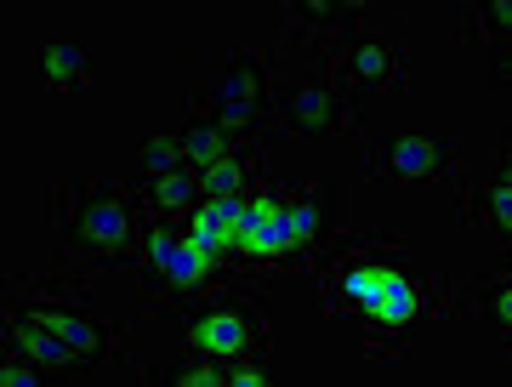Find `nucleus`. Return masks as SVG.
Returning <instances> with one entry per match:
<instances>
[{"instance_id":"0eeeda50","label":"nucleus","mask_w":512,"mask_h":387,"mask_svg":"<svg viewBox=\"0 0 512 387\" xmlns=\"http://www.w3.org/2000/svg\"><path fill=\"white\" fill-rule=\"evenodd\" d=\"M23 314L40 319V325H52V331L80 353V365H109V359H114V331L97 314H86V302H80V296L40 291V296H29V308H23Z\"/></svg>"},{"instance_id":"423d86ee","label":"nucleus","mask_w":512,"mask_h":387,"mask_svg":"<svg viewBox=\"0 0 512 387\" xmlns=\"http://www.w3.org/2000/svg\"><path fill=\"white\" fill-rule=\"evenodd\" d=\"M205 103H211V120L222 126V137L239 148V137H251L262 126V109H268V63L256 52H234L228 74H222V92Z\"/></svg>"},{"instance_id":"9d476101","label":"nucleus","mask_w":512,"mask_h":387,"mask_svg":"<svg viewBox=\"0 0 512 387\" xmlns=\"http://www.w3.org/2000/svg\"><path fill=\"white\" fill-rule=\"evenodd\" d=\"M336 92H348V86H359V92H382V86H399L404 80V52L399 46H382V40H365V46H348V52H336Z\"/></svg>"},{"instance_id":"4468645a","label":"nucleus","mask_w":512,"mask_h":387,"mask_svg":"<svg viewBox=\"0 0 512 387\" xmlns=\"http://www.w3.org/2000/svg\"><path fill=\"white\" fill-rule=\"evenodd\" d=\"M183 154H188V166L194 171H211V166H222V160L234 154V143L222 137V126L211 120V114H194L188 131H183Z\"/></svg>"},{"instance_id":"a211bd4d","label":"nucleus","mask_w":512,"mask_h":387,"mask_svg":"<svg viewBox=\"0 0 512 387\" xmlns=\"http://www.w3.org/2000/svg\"><path fill=\"white\" fill-rule=\"evenodd\" d=\"M256 171V160H245V154H228V160H222V166H211V171H200V200H228V194H234L239 183H245V177H251Z\"/></svg>"},{"instance_id":"6ab92c4d","label":"nucleus","mask_w":512,"mask_h":387,"mask_svg":"<svg viewBox=\"0 0 512 387\" xmlns=\"http://www.w3.org/2000/svg\"><path fill=\"white\" fill-rule=\"evenodd\" d=\"M478 314L495 325V336H512V279L507 274H490L478 285Z\"/></svg>"},{"instance_id":"20e7f679","label":"nucleus","mask_w":512,"mask_h":387,"mask_svg":"<svg viewBox=\"0 0 512 387\" xmlns=\"http://www.w3.org/2000/svg\"><path fill=\"white\" fill-rule=\"evenodd\" d=\"M177 314H183V325H188V348L211 353V359H222V365L251 359V353L268 342L262 308L245 302V296H188Z\"/></svg>"},{"instance_id":"6e6552de","label":"nucleus","mask_w":512,"mask_h":387,"mask_svg":"<svg viewBox=\"0 0 512 387\" xmlns=\"http://www.w3.org/2000/svg\"><path fill=\"white\" fill-rule=\"evenodd\" d=\"M456 154L450 143H427V137H387L370 148V177H393V183H439L450 177Z\"/></svg>"},{"instance_id":"f03ea898","label":"nucleus","mask_w":512,"mask_h":387,"mask_svg":"<svg viewBox=\"0 0 512 387\" xmlns=\"http://www.w3.org/2000/svg\"><path fill=\"white\" fill-rule=\"evenodd\" d=\"M319 291L336 319L365 325L370 353H404L410 336L439 308V279L427 274L410 245L376 240V245H342L319 268Z\"/></svg>"},{"instance_id":"2eb2a0df","label":"nucleus","mask_w":512,"mask_h":387,"mask_svg":"<svg viewBox=\"0 0 512 387\" xmlns=\"http://www.w3.org/2000/svg\"><path fill=\"white\" fill-rule=\"evenodd\" d=\"M291 12V23L302 29V35H336V29H348L353 12L359 6H342V0H308V6H285Z\"/></svg>"},{"instance_id":"aec40b11","label":"nucleus","mask_w":512,"mask_h":387,"mask_svg":"<svg viewBox=\"0 0 512 387\" xmlns=\"http://www.w3.org/2000/svg\"><path fill=\"white\" fill-rule=\"evenodd\" d=\"M46 80H52L57 92L80 86V80H86V52L69 46V40H52V46H46Z\"/></svg>"},{"instance_id":"f8f14e48","label":"nucleus","mask_w":512,"mask_h":387,"mask_svg":"<svg viewBox=\"0 0 512 387\" xmlns=\"http://www.w3.org/2000/svg\"><path fill=\"white\" fill-rule=\"evenodd\" d=\"M12 348H23L29 359H40V365H52V370H69L80 365V353L63 342V336L52 331V325H40V319H29L23 308H12Z\"/></svg>"},{"instance_id":"f3484780","label":"nucleus","mask_w":512,"mask_h":387,"mask_svg":"<svg viewBox=\"0 0 512 387\" xmlns=\"http://www.w3.org/2000/svg\"><path fill=\"white\" fill-rule=\"evenodd\" d=\"M160 382H177V387H228V365H222V359H211V353H194V359L165 365Z\"/></svg>"},{"instance_id":"4be33fe9","label":"nucleus","mask_w":512,"mask_h":387,"mask_svg":"<svg viewBox=\"0 0 512 387\" xmlns=\"http://www.w3.org/2000/svg\"><path fill=\"white\" fill-rule=\"evenodd\" d=\"M40 370H46L40 359H29L23 348H12V353H6V365H0V382H6V387H40V382H46Z\"/></svg>"},{"instance_id":"412c9836","label":"nucleus","mask_w":512,"mask_h":387,"mask_svg":"<svg viewBox=\"0 0 512 387\" xmlns=\"http://www.w3.org/2000/svg\"><path fill=\"white\" fill-rule=\"evenodd\" d=\"M183 143H171V137H148L143 143V183H160L171 171H183Z\"/></svg>"},{"instance_id":"f257e3e1","label":"nucleus","mask_w":512,"mask_h":387,"mask_svg":"<svg viewBox=\"0 0 512 387\" xmlns=\"http://www.w3.org/2000/svg\"><path fill=\"white\" fill-rule=\"evenodd\" d=\"M336 183H274L262 160L228 200H200L183 222V240L200 245L222 274L251 268H308L342 228Z\"/></svg>"},{"instance_id":"9b49d317","label":"nucleus","mask_w":512,"mask_h":387,"mask_svg":"<svg viewBox=\"0 0 512 387\" xmlns=\"http://www.w3.org/2000/svg\"><path fill=\"white\" fill-rule=\"evenodd\" d=\"M461 211H467V222H473V228H490L495 240H507V234H512V166H501L490 183L467 188Z\"/></svg>"},{"instance_id":"39448f33","label":"nucleus","mask_w":512,"mask_h":387,"mask_svg":"<svg viewBox=\"0 0 512 387\" xmlns=\"http://www.w3.org/2000/svg\"><path fill=\"white\" fill-rule=\"evenodd\" d=\"M222 279V268L205 257L200 245H188L171 228H148L143 240V291L154 308H183L188 296L211 291Z\"/></svg>"},{"instance_id":"7ed1b4c3","label":"nucleus","mask_w":512,"mask_h":387,"mask_svg":"<svg viewBox=\"0 0 512 387\" xmlns=\"http://www.w3.org/2000/svg\"><path fill=\"white\" fill-rule=\"evenodd\" d=\"M52 222L63 245L80 251L92 268H120L143 251V200H131L126 188L103 183H63L52 200Z\"/></svg>"},{"instance_id":"ddd939ff","label":"nucleus","mask_w":512,"mask_h":387,"mask_svg":"<svg viewBox=\"0 0 512 387\" xmlns=\"http://www.w3.org/2000/svg\"><path fill=\"white\" fill-rule=\"evenodd\" d=\"M143 205L154 217H183V211H194L200 205V171H171L160 183H148Z\"/></svg>"},{"instance_id":"1a4fd4ad","label":"nucleus","mask_w":512,"mask_h":387,"mask_svg":"<svg viewBox=\"0 0 512 387\" xmlns=\"http://www.w3.org/2000/svg\"><path fill=\"white\" fill-rule=\"evenodd\" d=\"M279 114L302 137H330V131L359 126V114L348 109V97L336 92L330 80H296L291 92H285V103H279Z\"/></svg>"},{"instance_id":"dca6fc26","label":"nucleus","mask_w":512,"mask_h":387,"mask_svg":"<svg viewBox=\"0 0 512 387\" xmlns=\"http://www.w3.org/2000/svg\"><path fill=\"white\" fill-rule=\"evenodd\" d=\"M467 35L484 46L490 40L495 52H507V35H512V6L507 0H490V6H467Z\"/></svg>"}]
</instances>
